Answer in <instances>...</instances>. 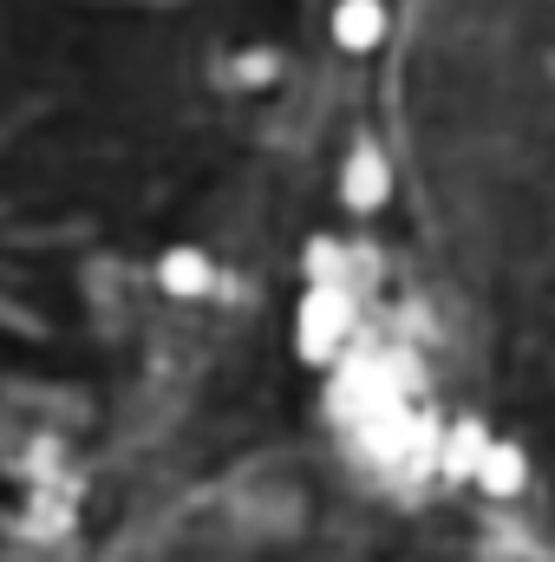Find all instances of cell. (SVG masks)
Wrapping results in <instances>:
<instances>
[{"label": "cell", "instance_id": "6da1fadb", "mask_svg": "<svg viewBox=\"0 0 555 562\" xmlns=\"http://www.w3.org/2000/svg\"><path fill=\"white\" fill-rule=\"evenodd\" d=\"M347 327H353L347 294H340V288H314V294L301 301V327H294L301 360H333V353H340V340H347Z\"/></svg>", "mask_w": 555, "mask_h": 562}, {"label": "cell", "instance_id": "7a4b0ae2", "mask_svg": "<svg viewBox=\"0 0 555 562\" xmlns=\"http://www.w3.org/2000/svg\"><path fill=\"white\" fill-rule=\"evenodd\" d=\"M340 196H347V210H380L393 196V164L380 150H353L340 170Z\"/></svg>", "mask_w": 555, "mask_h": 562}, {"label": "cell", "instance_id": "3957f363", "mask_svg": "<svg viewBox=\"0 0 555 562\" xmlns=\"http://www.w3.org/2000/svg\"><path fill=\"white\" fill-rule=\"evenodd\" d=\"M380 40H386V7H380V0H340V7H333V46L373 53Z\"/></svg>", "mask_w": 555, "mask_h": 562}, {"label": "cell", "instance_id": "277c9868", "mask_svg": "<svg viewBox=\"0 0 555 562\" xmlns=\"http://www.w3.org/2000/svg\"><path fill=\"white\" fill-rule=\"evenodd\" d=\"M209 281H216V269H209V256H203V249H170V256L157 262V288H163V294H177V301L209 294Z\"/></svg>", "mask_w": 555, "mask_h": 562}, {"label": "cell", "instance_id": "5b68a950", "mask_svg": "<svg viewBox=\"0 0 555 562\" xmlns=\"http://www.w3.org/2000/svg\"><path fill=\"white\" fill-rule=\"evenodd\" d=\"M471 477H484L490 491H517V484H523V464H517V451L497 445V451H477V471H471Z\"/></svg>", "mask_w": 555, "mask_h": 562}]
</instances>
